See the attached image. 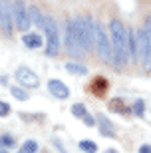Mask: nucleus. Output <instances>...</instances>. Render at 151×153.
I'll return each instance as SVG.
<instances>
[{"label":"nucleus","mask_w":151,"mask_h":153,"mask_svg":"<svg viewBox=\"0 0 151 153\" xmlns=\"http://www.w3.org/2000/svg\"><path fill=\"white\" fill-rule=\"evenodd\" d=\"M109 32H112V46H113V64L121 68L129 60V48H127V30L119 20L109 22Z\"/></svg>","instance_id":"f257e3e1"},{"label":"nucleus","mask_w":151,"mask_h":153,"mask_svg":"<svg viewBox=\"0 0 151 153\" xmlns=\"http://www.w3.org/2000/svg\"><path fill=\"white\" fill-rule=\"evenodd\" d=\"M74 28H76V34L80 38V44L86 52H90L95 46V24H91L88 18H76L72 20Z\"/></svg>","instance_id":"f03ea898"},{"label":"nucleus","mask_w":151,"mask_h":153,"mask_svg":"<svg viewBox=\"0 0 151 153\" xmlns=\"http://www.w3.org/2000/svg\"><path fill=\"white\" fill-rule=\"evenodd\" d=\"M42 30L46 34V56H58V50H60V30H58V24L54 22V18L44 16V24H42Z\"/></svg>","instance_id":"7ed1b4c3"},{"label":"nucleus","mask_w":151,"mask_h":153,"mask_svg":"<svg viewBox=\"0 0 151 153\" xmlns=\"http://www.w3.org/2000/svg\"><path fill=\"white\" fill-rule=\"evenodd\" d=\"M95 48H97V54H100L101 60L113 62V46L109 36L106 34L103 24H95Z\"/></svg>","instance_id":"20e7f679"},{"label":"nucleus","mask_w":151,"mask_h":153,"mask_svg":"<svg viewBox=\"0 0 151 153\" xmlns=\"http://www.w3.org/2000/svg\"><path fill=\"white\" fill-rule=\"evenodd\" d=\"M12 12H14V22H16V28L26 32V30L32 26V20H30V12L24 4V0H12Z\"/></svg>","instance_id":"39448f33"},{"label":"nucleus","mask_w":151,"mask_h":153,"mask_svg":"<svg viewBox=\"0 0 151 153\" xmlns=\"http://www.w3.org/2000/svg\"><path fill=\"white\" fill-rule=\"evenodd\" d=\"M66 48L74 56H82L86 52L84 48H82V44H80V38H78V34H76V28H74L72 22L68 24V28H66Z\"/></svg>","instance_id":"423d86ee"},{"label":"nucleus","mask_w":151,"mask_h":153,"mask_svg":"<svg viewBox=\"0 0 151 153\" xmlns=\"http://www.w3.org/2000/svg\"><path fill=\"white\" fill-rule=\"evenodd\" d=\"M16 79H18V84L24 85V88H38L40 85V79L38 76L34 74L30 68H24V66H20V68L16 70Z\"/></svg>","instance_id":"0eeeda50"},{"label":"nucleus","mask_w":151,"mask_h":153,"mask_svg":"<svg viewBox=\"0 0 151 153\" xmlns=\"http://www.w3.org/2000/svg\"><path fill=\"white\" fill-rule=\"evenodd\" d=\"M12 20H14V12H12V4L10 2H2V30H4L6 36L12 34Z\"/></svg>","instance_id":"6e6552de"},{"label":"nucleus","mask_w":151,"mask_h":153,"mask_svg":"<svg viewBox=\"0 0 151 153\" xmlns=\"http://www.w3.org/2000/svg\"><path fill=\"white\" fill-rule=\"evenodd\" d=\"M48 90H50V94L54 97H58V100H66V97L70 96L68 85L64 84V82H60V79H50V82H48Z\"/></svg>","instance_id":"1a4fd4ad"},{"label":"nucleus","mask_w":151,"mask_h":153,"mask_svg":"<svg viewBox=\"0 0 151 153\" xmlns=\"http://www.w3.org/2000/svg\"><path fill=\"white\" fill-rule=\"evenodd\" d=\"M97 123H100L101 135H106V137H115V127H113V123L109 121V119H106L103 115H100V117H97Z\"/></svg>","instance_id":"9d476101"},{"label":"nucleus","mask_w":151,"mask_h":153,"mask_svg":"<svg viewBox=\"0 0 151 153\" xmlns=\"http://www.w3.org/2000/svg\"><path fill=\"white\" fill-rule=\"evenodd\" d=\"M22 44L26 46V48H40L42 46V36H38V34H26L22 36Z\"/></svg>","instance_id":"9b49d317"},{"label":"nucleus","mask_w":151,"mask_h":153,"mask_svg":"<svg viewBox=\"0 0 151 153\" xmlns=\"http://www.w3.org/2000/svg\"><path fill=\"white\" fill-rule=\"evenodd\" d=\"M66 70L70 72V74H76V76H86V74H88V68L82 66V64H76V62H68Z\"/></svg>","instance_id":"f8f14e48"},{"label":"nucleus","mask_w":151,"mask_h":153,"mask_svg":"<svg viewBox=\"0 0 151 153\" xmlns=\"http://www.w3.org/2000/svg\"><path fill=\"white\" fill-rule=\"evenodd\" d=\"M10 94L20 102H26L28 100V91L24 90V85H10Z\"/></svg>","instance_id":"ddd939ff"},{"label":"nucleus","mask_w":151,"mask_h":153,"mask_svg":"<svg viewBox=\"0 0 151 153\" xmlns=\"http://www.w3.org/2000/svg\"><path fill=\"white\" fill-rule=\"evenodd\" d=\"M28 12H30V20H32V24L42 28V24H44V16L40 14V10L36 8V6H32V8H28Z\"/></svg>","instance_id":"4468645a"},{"label":"nucleus","mask_w":151,"mask_h":153,"mask_svg":"<svg viewBox=\"0 0 151 153\" xmlns=\"http://www.w3.org/2000/svg\"><path fill=\"white\" fill-rule=\"evenodd\" d=\"M38 151V143L34 141V139H28V141L22 143V147H20V153H36Z\"/></svg>","instance_id":"2eb2a0df"},{"label":"nucleus","mask_w":151,"mask_h":153,"mask_svg":"<svg viewBox=\"0 0 151 153\" xmlns=\"http://www.w3.org/2000/svg\"><path fill=\"white\" fill-rule=\"evenodd\" d=\"M0 145H4L6 149H12L16 145V139L12 135H8V133H2V135H0Z\"/></svg>","instance_id":"dca6fc26"},{"label":"nucleus","mask_w":151,"mask_h":153,"mask_svg":"<svg viewBox=\"0 0 151 153\" xmlns=\"http://www.w3.org/2000/svg\"><path fill=\"white\" fill-rule=\"evenodd\" d=\"M80 149H82L84 153H95V151H97V145H95L94 141L84 139V141H80Z\"/></svg>","instance_id":"f3484780"},{"label":"nucleus","mask_w":151,"mask_h":153,"mask_svg":"<svg viewBox=\"0 0 151 153\" xmlns=\"http://www.w3.org/2000/svg\"><path fill=\"white\" fill-rule=\"evenodd\" d=\"M86 114H88V111H86V105H84V103H74V105H72V115H74V117L84 119Z\"/></svg>","instance_id":"a211bd4d"},{"label":"nucleus","mask_w":151,"mask_h":153,"mask_svg":"<svg viewBox=\"0 0 151 153\" xmlns=\"http://www.w3.org/2000/svg\"><path fill=\"white\" fill-rule=\"evenodd\" d=\"M94 88H95V94H103L107 90V82L103 78H95L94 79Z\"/></svg>","instance_id":"6ab92c4d"},{"label":"nucleus","mask_w":151,"mask_h":153,"mask_svg":"<svg viewBox=\"0 0 151 153\" xmlns=\"http://www.w3.org/2000/svg\"><path fill=\"white\" fill-rule=\"evenodd\" d=\"M133 114L139 115V117L145 115V102H143V100H137V102L133 103Z\"/></svg>","instance_id":"aec40b11"},{"label":"nucleus","mask_w":151,"mask_h":153,"mask_svg":"<svg viewBox=\"0 0 151 153\" xmlns=\"http://www.w3.org/2000/svg\"><path fill=\"white\" fill-rule=\"evenodd\" d=\"M145 34H147V44H149V56H151V16H147L145 20Z\"/></svg>","instance_id":"412c9836"},{"label":"nucleus","mask_w":151,"mask_h":153,"mask_svg":"<svg viewBox=\"0 0 151 153\" xmlns=\"http://www.w3.org/2000/svg\"><path fill=\"white\" fill-rule=\"evenodd\" d=\"M119 103H121L119 100H113V102L109 103V108H112L113 111H118V114H127V109L123 108V105H119Z\"/></svg>","instance_id":"4be33fe9"},{"label":"nucleus","mask_w":151,"mask_h":153,"mask_svg":"<svg viewBox=\"0 0 151 153\" xmlns=\"http://www.w3.org/2000/svg\"><path fill=\"white\" fill-rule=\"evenodd\" d=\"M8 114H10V105L0 100V117H4V115H8Z\"/></svg>","instance_id":"5701e85b"},{"label":"nucleus","mask_w":151,"mask_h":153,"mask_svg":"<svg viewBox=\"0 0 151 153\" xmlns=\"http://www.w3.org/2000/svg\"><path fill=\"white\" fill-rule=\"evenodd\" d=\"M84 123H86V125H88V127H94V125H95V123H97V121H95V119H94V117H91V115H90V114H86V115H84Z\"/></svg>","instance_id":"b1692460"},{"label":"nucleus","mask_w":151,"mask_h":153,"mask_svg":"<svg viewBox=\"0 0 151 153\" xmlns=\"http://www.w3.org/2000/svg\"><path fill=\"white\" fill-rule=\"evenodd\" d=\"M139 153H151V145H141Z\"/></svg>","instance_id":"393cba45"},{"label":"nucleus","mask_w":151,"mask_h":153,"mask_svg":"<svg viewBox=\"0 0 151 153\" xmlns=\"http://www.w3.org/2000/svg\"><path fill=\"white\" fill-rule=\"evenodd\" d=\"M0 153H8V151H6V147H4V145H0Z\"/></svg>","instance_id":"a878e982"},{"label":"nucleus","mask_w":151,"mask_h":153,"mask_svg":"<svg viewBox=\"0 0 151 153\" xmlns=\"http://www.w3.org/2000/svg\"><path fill=\"white\" fill-rule=\"evenodd\" d=\"M0 22H2V2H0Z\"/></svg>","instance_id":"bb28decb"},{"label":"nucleus","mask_w":151,"mask_h":153,"mask_svg":"<svg viewBox=\"0 0 151 153\" xmlns=\"http://www.w3.org/2000/svg\"><path fill=\"white\" fill-rule=\"evenodd\" d=\"M106 153H115V149H107V151Z\"/></svg>","instance_id":"cd10ccee"}]
</instances>
